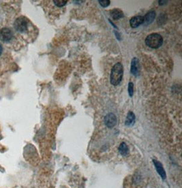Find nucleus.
Here are the masks:
<instances>
[{"instance_id":"nucleus-16","label":"nucleus","mask_w":182,"mask_h":188,"mask_svg":"<svg viewBox=\"0 0 182 188\" xmlns=\"http://www.w3.org/2000/svg\"><path fill=\"white\" fill-rule=\"evenodd\" d=\"M2 51H3V48H2L1 44H0V55H1V54L2 53Z\"/></svg>"},{"instance_id":"nucleus-3","label":"nucleus","mask_w":182,"mask_h":188,"mask_svg":"<svg viewBox=\"0 0 182 188\" xmlns=\"http://www.w3.org/2000/svg\"><path fill=\"white\" fill-rule=\"evenodd\" d=\"M14 27L17 32L20 33H25L29 27V21L25 17H20L15 20Z\"/></svg>"},{"instance_id":"nucleus-10","label":"nucleus","mask_w":182,"mask_h":188,"mask_svg":"<svg viewBox=\"0 0 182 188\" xmlns=\"http://www.w3.org/2000/svg\"><path fill=\"white\" fill-rule=\"evenodd\" d=\"M135 122V115L132 112L130 111L128 113L126 119H125V124L128 126H131L134 124Z\"/></svg>"},{"instance_id":"nucleus-4","label":"nucleus","mask_w":182,"mask_h":188,"mask_svg":"<svg viewBox=\"0 0 182 188\" xmlns=\"http://www.w3.org/2000/svg\"><path fill=\"white\" fill-rule=\"evenodd\" d=\"M13 38V32L8 28L4 27L0 30V40L3 42H9Z\"/></svg>"},{"instance_id":"nucleus-7","label":"nucleus","mask_w":182,"mask_h":188,"mask_svg":"<svg viewBox=\"0 0 182 188\" xmlns=\"http://www.w3.org/2000/svg\"><path fill=\"white\" fill-rule=\"evenodd\" d=\"M144 23V17L143 16H135L130 20V26L132 28H137Z\"/></svg>"},{"instance_id":"nucleus-11","label":"nucleus","mask_w":182,"mask_h":188,"mask_svg":"<svg viewBox=\"0 0 182 188\" xmlns=\"http://www.w3.org/2000/svg\"><path fill=\"white\" fill-rule=\"evenodd\" d=\"M111 15L114 20H118L124 17V13H123L122 10H121L120 9L115 8L111 10Z\"/></svg>"},{"instance_id":"nucleus-14","label":"nucleus","mask_w":182,"mask_h":188,"mask_svg":"<svg viewBox=\"0 0 182 188\" xmlns=\"http://www.w3.org/2000/svg\"><path fill=\"white\" fill-rule=\"evenodd\" d=\"M128 94L130 97H132L134 94V84L132 82H130L128 84Z\"/></svg>"},{"instance_id":"nucleus-13","label":"nucleus","mask_w":182,"mask_h":188,"mask_svg":"<svg viewBox=\"0 0 182 188\" xmlns=\"http://www.w3.org/2000/svg\"><path fill=\"white\" fill-rule=\"evenodd\" d=\"M56 6L58 7H62L64 6L65 5L68 3L67 0H54L53 1Z\"/></svg>"},{"instance_id":"nucleus-6","label":"nucleus","mask_w":182,"mask_h":188,"mask_svg":"<svg viewBox=\"0 0 182 188\" xmlns=\"http://www.w3.org/2000/svg\"><path fill=\"white\" fill-rule=\"evenodd\" d=\"M130 72L135 76H138L139 74V61L137 57L133 58L132 60Z\"/></svg>"},{"instance_id":"nucleus-8","label":"nucleus","mask_w":182,"mask_h":188,"mask_svg":"<svg viewBox=\"0 0 182 188\" xmlns=\"http://www.w3.org/2000/svg\"><path fill=\"white\" fill-rule=\"evenodd\" d=\"M153 164H154V165H155L156 168V170H157V171L158 172V174L160 175L161 177H162L163 179H165L166 177V172L165 171V169H164L163 166L162 165V164H161L160 162H159L157 160H155V159H153Z\"/></svg>"},{"instance_id":"nucleus-9","label":"nucleus","mask_w":182,"mask_h":188,"mask_svg":"<svg viewBox=\"0 0 182 188\" xmlns=\"http://www.w3.org/2000/svg\"><path fill=\"white\" fill-rule=\"evenodd\" d=\"M156 17V12L153 10L152 11H150L146 14L145 16L144 17V23L146 25H148L151 24V23H153V20L155 19Z\"/></svg>"},{"instance_id":"nucleus-12","label":"nucleus","mask_w":182,"mask_h":188,"mask_svg":"<svg viewBox=\"0 0 182 188\" xmlns=\"http://www.w3.org/2000/svg\"><path fill=\"white\" fill-rule=\"evenodd\" d=\"M119 151L122 156H125L129 153V148L125 143H121L119 147Z\"/></svg>"},{"instance_id":"nucleus-5","label":"nucleus","mask_w":182,"mask_h":188,"mask_svg":"<svg viewBox=\"0 0 182 188\" xmlns=\"http://www.w3.org/2000/svg\"><path fill=\"white\" fill-rule=\"evenodd\" d=\"M104 123L109 128H113L117 124V118L113 113H109L105 116Z\"/></svg>"},{"instance_id":"nucleus-15","label":"nucleus","mask_w":182,"mask_h":188,"mask_svg":"<svg viewBox=\"0 0 182 188\" xmlns=\"http://www.w3.org/2000/svg\"><path fill=\"white\" fill-rule=\"evenodd\" d=\"M99 3L100 4V6L103 8H106L109 6L111 1L110 0H101V1H99Z\"/></svg>"},{"instance_id":"nucleus-1","label":"nucleus","mask_w":182,"mask_h":188,"mask_svg":"<svg viewBox=\"0 0 182 188\" xmlns=\"http://www.w3.org/2000/svg\"><path fill=\"white\" fill-rule=\"evenodd\" d=\"M124 74V68L122 63H117L113 67L110 76L111 83L114 86H117L121 83Z\"/></svg>"},{"instance_id":"nucleus-2","label":"nucleus","mask_w":182,"mask_h":188,"mask_svg":"<svg viewBox=\"0 0 182 188\" xmlns=\"http://www.w3.org/2000/svg\"><path fill=\"white\" fill-rule=\"evenodd\" d=\"M163 43V38L162 35L156 33H151L146 38L145 44L150 48H157L162 46Z\"/></svg>"}]
</instances>
